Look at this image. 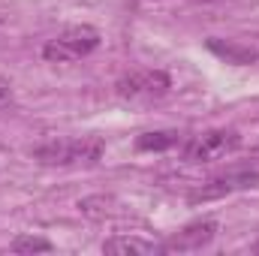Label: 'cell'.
Listing matches in <instances>:
<instances>
[{
	"label": "cell",
	"mask_w": 259,
	"mask_h": 256,
	"mask_svg": "<svg viewBox=\"0 0 259 256\" xmlns=\"http://www.w3.org/2000/svg\"><path fill=\"white\" fill-rule=\"evenodd\" d=\"M103 36L97 27L91 24H75V27H66L64 33L52 36L46 46H42V58L49 64H72V61H81L88 55H94L100 49Z\"/></svg>",
	"instance_id": "obj_2"
},
{
	"label": "cell",
	"mask_w": 259,
	"mask_h": 256,
	"mask_svg": "<svg viewBox=\"0 0 259 256\" xmlns=\"http://www.w3.org/2000/svg\"><path fill=\"white\" fill-rule=\"evenodd\" d=\"M175 145H181V133H172V130L169 133H142L136 139L139 151H169Z\"/></svg>",
	"instance_id": "obj_9"
},
{
	"label": "cell",
	"mask_w": 259,
	"mask_h": 256,
	"mask_svg": "<svg viewBox=\"0 0 259 256\" xmlns=\"http://www.w3.org/2000/svg\"><path fill=\"white\" fill-rule=\"evenodd\" d=\"M172 88V78L169 72L163 69H133L124 72L115 84L118 97L127 100V103H154V100H163Z\"/></svg>",
	"instance_id": "obj_3"
},
{
	"label": "cell",
	"mask_w": 259,
	"mask_h": 256,
	"mask_svg": "<svg viewBox=\"0 0 259 256\" xmlns=\"http://www.w3.org/2000/svg\"><path fill=\"white\" fill-rule=\"evenodd\" d=\"M9 250L12 253H36V250H52V241H46V238H36V235H18L12 244H9Z\"/></svg>",
	"instance_id": "obj_10"
},
{
	"label": "cell",
	"mask_w": 259,
	"mask_h": 256,
	"mask_svg": "<svg viewBox=\"0 0 259 256\" xmlns=\"http://www.w3.org/2000/svg\"><path fill=\"white\" fill-rule=\"evenodd\" d=\"M6 100H9V84L0 81V103H6Z\"/></svg>",
	"instance_id": "obj_11"
},
{
	"label": "cell",
	"mask_w": 259,
	"mask_h": 256,
	"mask_svg": "<svg viewBox=\"0 0 259 256\" xmlns=\"http://www.w3.org/2000/svg\"><path fill=\"white\" fill-rule=\"evenodd\" d=\"M106 154L103 139L97 136H64L49 139L30 151V157L42 166H94Z\"/></svg>",
	"instance_id": "obj_1"
},
{
	"label": "cell",
	"mask_w": 259,
	"mask_h": 256,
	"mask_svg": "<svg viewBox=\"0 0 259 256\" xmlns=\"http://www.w3.org/2000/svg\"><path fill=\"white\" fill-rule=\"evenodd\" d=\"M250 187H259V169H232L193 190L190 202H208V199H220V196H229L235 190H250Z\"/></svg>",
	"instance_id": "obj_5"
},
{
	"label": "cell",
	"mask_w": 259,
	"mask_h": 256,
	"mask_svg": "<svg viewBox=\"0 0 259 256\" xmlns=\"http://www.w3.org/2000/svg\"><path fill=\"white\" fill-rule=\"evenodd\" d=\"M103 253H163V244L145 241V238H133V235H115L109 241H103Z\"/></svg>",
	"instance_id": "obj_7"
},
{
	"label": "cell",
	"mask_w": 259,
	"mask_h": 256,
	"mask_svg": "<svg viewBox=\"0 0 259 256\" xmlns=\"http://www.w3.org/2000/svg\"><path fill=\"white\" fill-rule=\"evenodd\" d=\"M253 250H256V253H259V244H256V247H253Z\"/></svg>",
	"instance_id": "obj_12"
},
{
	"label": "cell",
	"mask_w": 259,
	"mask_h": 256,
	"mask_svg": "<svg viewBox=\"0 0 259 256\" xmlns=\"http://www.w3.org/2000/svg\"><path fill=\"white\" fill-rule=\"evenodd\" d=\"M208 49H211L217 58H223L226 64H235V66L253 64V61L259 58L253 49H247V46H238V42H223V39H217V36H211V39H208Z\"/></svg>",
	"instance_id": "obj_8"
},
{
	"label": "cell",
	"mask_w": 259,
	"mask_h": 256,
	"mask_svg": "<svg viewBox=\"0 0 259 256\" xmlns=\"http://www.w3.org/2000/svg\"><path fill=\"white\" fill-rule=\"evenodd\" d=\"M238 148H241V136L235 130H208L187 139L181 145V154L187 163H214V160L235 154Z\"/></svg>",
	"instance_id": "obj_4"
},
{
	"label": "cell",
	"mask_w": 259,
	"mask_h": 256,
	"mask_svg": "<svg viewBox=\"0 0 259 256\" xmlns=\"http://www.w3.org/2000/svg\"><path fill=\"white\" fill-rule=\"evenodd\" d=\"M217 235V220H196L190 226H184L181 232H175L166 244H163V253H193L202 250L214 241Z\"/></svg>",
	"instance_id": "obj_6"
}]
</instances>
